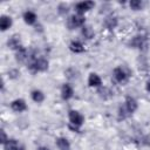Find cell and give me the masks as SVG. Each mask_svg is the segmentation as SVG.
<instances>
[{
	"instance_id": "15",
	"label": "cell",
	"mask_w": 150,
	"mask_h": 150,
	"mask_svg": "<svg viewBox=\"0 0 150 150\" xmlns=\"http://www.w3.org/2000/svg\"><path fill=\"white\" fill-rule=\"evenodd\" d=\"M69 49L75 54H80L84 52V46L80 41H71L69 43Z\"/></svg>"
},
{
	"instance_id": "4",
	"label": "cell",
	"mask_w": 150,
	"mask_h": 150,
	"mask_svg": "<svg viewBox=\"0 0 150 150\" xmlns=\"http://www.w3.org/2000/svg\"><path fill=\"white\" fill-rule=\"evenodd\" d=\"M112 75H114V79L118 82V83H124L128 81V74L127 71L122 68V67H116L112 71Z\"/></svg>"
},
{
	"instance_id": "10",
	"label": "cell",
	"mask_w": 150,
	"mask_h": 150,
	"mask_svg": "<svg viewBox=\"0 0 150 150\" xmlns=\"http://www.w3.org/2000/svg\"><path fill=\"white\" fill-rule=\"evenodd\" d=\"M27 59H29V54L27 52V49L25 47H20L18 50H15V60L19 62V63H22L25 62Z\"/></svg>"
},
{
	"instance_id": "22",
	"label": "cell",
	"mask_w": 150,
	"mask_h": 150,
	"mask_svg": "<svg viewBox=\"0 0 150 150\" xmlns=\"http://www.w3.org/2000/svg\"><path fill=\"white\" fill-rule=\"evenodd\" d=\"M8 75H9L11 79H16V77L20 76V71H19L18 69H11V70L8 71Z\"/></svg>"
},
{
	"instance_id": "20",
	"label": "cell",
	"mask_w": 150,
	"mask_h": 150,
	"mask_svg": "<svg viewBox=\"0 0 150 150\" xmlns=\"http://www.w3.org/2000/svg\"><path fill=\"white\" fill-rule=\"evenodd\" d=\"M143 1H141V0H131L130 2H129V6H130V8L132 9V11H141L142 8H143Z\"/></svg>"
},
{
	"instance_id": "14",
	"label": "cell",
	"mask_w": 150,
	"mask_h": 150,
	"mask_svg": "<svg viewBox=\"0 0 150 150\" xmlns=\"http://www.w3.org/2000/svg\"><path fill=\"white\" fill-rule=\"evenodd\" d=\"M144 45H145V38L142 35H137L132 38V40L130 41V46L132 48H142Z\"/></svg>"
},
{
	"instance_id": "21",
	"label": "cell",
	"mask_w": 150,
	"mask_h": 150,
	"mask_svg": "<svg viewBox=\"0 0 150 150\" xmlns=\"http://www.w3.org/2000/svg\"><path fill=\"white\" fill-rule=\"evenodd\" d=\"M68 11H69L68 5H66V4H60L59 5V13L60 14H67Z\"/></svg>"
},
{
	"instance_id": "3",
	"label": "cell",
	"mask_w": 150,
	"mask_h": 150,
	"mask_svg": "<svg viewBox=\"0 0 150 150\" xmlns=\"http://www.w3.org/2000/svg\"><path fill=\"white\" fill-rule=\"evenodd\" d=\"M94 6H95V2L94 1H81V2H77L75 5V9H76V13L77 14L84 15V13L88 12V11H90Z\"/></svg>"
},
{
	"instance_id": "19",
	"label": "cell",
	"mask_w": 150,
	"mask_h": 150,
	"mask_svg": "<svg viewBox=\"0 0 150 150\" xmlns=\"http://www.w3.org/2000/svg\"><path fill=\"white\" fill-rule=\"evenodd\" d=\"M82 35L86 39H93L95 33H94V30H93V28L90 26H83L82 27Z\"/></svg>"
},
{
	"instance_id": "23",
	"label": "cell",
	"mask_w": 150,
	"mask_h": 150,
	"mask_svg": "<svg viewBox=\"0 0 150 150\" xmlns=\"http://www.w3.org/2000/svg\"><path fill=\"white\" fill-rule=\"evenodd\" d=\"M1 135H2V138H1V143H2V144H5V143L8 141V137L6 136V132H5V130H4V129L1 130Z\"/></svg>"
},
{
	"instance_id": "9",
	"label": "cell",
	"mask_w": 150,
	"mask_h": 150,
	"mask_svg": "<svg viewBox=\"0 0 150 150\" xmlns=\"http://www.w3.org/2000/svg\"><path fill=\"white\" fill-rule=\"evenodd\" d=\"M73 95H74L73 87L70 84H68V83H64L62 86V88H61V97H62V100L68 101V100H70L73 97Z\"/></svg>"
},
{
	"instance_id": "11",
	"label": "cell",
	"mask_w": 150,
	"mask_h": 150,
	"mask_svg": "<svg viewBox=\"0 0 150 150\" xmlns=\"http://www.w3.org/2000/svg\"><path fill=\"white\" fill-rule=\"evenodd\" d=\"M88 84H89V87L100 88L102 86V80L96 73H90L89 77H88Z\"/></svg>"
},
{
	"instance_id": "8",
	"label": "cell",
	"mask_w": 150,
	"mask_h": 150,
	"mask_svg": "<svg viewBox=\"0 0 150 150\" xmlns=\"http://www.w3.org/2000/svg\"><path fill=\"white\" fill-rule=\"evenodd\" d=\"M2 145L5 150H23L25 149L23 145H21L20 142L14 138H8V141Z\"/></svg>"
},
{
	"instance_id": "5",
	"label": "cell",
	"mask_w": 150,
	"mask_h": 150,
	"mask_svg": "<svg viewBox=\"0 0 150 150\" xmlns=\"http://www.w3.org/2000/svg\"><path fill=\"white\" fill-rule=\"evenodd\" d=\"M124 108H125L127 111L131 115V114H134V112L137 110V108H138V103H137V101H136L132 96H127L125 102H124Z\"/></svg>"
},
{
	"instance_id": "24",
	"label": "cell",
	"mask_w": 150,
	"mask_h": 150,
	"mask_svg": "<svg viewBox=\"0 0 150 150\" xmlns=\"http://www.w3.org/2000/svg\"><path fill=\"white\" fill-rule=\"evenodd\" d=\"M145 88H146V90H148V91L150 93V80H149V81L146 82V86H145Z\"/></svg>"
},
{
	"instance_id": "7",
	"label": "cell",
	"mask_w": 150,
	"mask_h": 150,
	"mask_svg": "<svg viewBox=\"0 0 150 150\" xmlns=\"http://www.w3.org/2000/svg\"><path fill=\"white\" fill-rule=\"evenodd\" d=\"M7 47L14 50H18L21 47V39L19 34H13L8 40H7Z\"/></svg>"
},
{
	"instance_id": "16",
	"label": "cell",
	"mask_w": 150,
	"mask_h": 150,
	"mask_svg": "<svg viewBox=\"0 0 150 150\" xmlns=\"http://www.w3.org/2000/svg\"><path fill=\"white\" fill-rule=\"evenodd\" d=\"M117 23H118V20H117V18L114 16V15H109V16H107V18L104 19V26H105L108 29H114V28H116Z\"/></svg>"
},
{
	"instance_id": "6",
	"label": "cell",
	"mask_w": 150,
	"mask_h": 150,
	"mask_svg": "<svg viewBox=\"0 0 150 150\" xmlns=\"http://www.w3.org/2000/svg\"><path fill=\"white\" fill-rule=\"evenodd\" d=\"M11 108H12V110L15 111V112H22V111L27 110V104H26L25 100H22V98H16V100L12 101Z\"/></svg>"
},
{
	"instance_id": "17",
	"label": "cell",
	"mask_w": 150,
	"mask_h": 150,
	"mask_svg": "<svg viewBox=\"0 0 150 150\" xmlns=\"http://www.w3.org/2000/svg\"><path fill=\"white\" fill-rule=\"evenodd\" d=\"M30 96H32V100H33L34 102H36V103H41V102L45 101V94H43L41 90H39V89L32 90Z\"/></svg>"
},
{
	"instance_id": "1",
	"label": "cell",
	"mask_w": 150,
	"mask_h": 150,
	"mask_svg": "<svg viewBox=\"0 0 150 150\" xmlns=\"http://www.w3.org/2000/svg\"><path fill=\"white\" fill-rule=\"evenodd\" d=\"M68 117H69V128L71 130H75V131H79L80 127L83 124L84 122V117L83 115H81L77 110H69V114H68Z\"/></svg>"
},
{
	"instance_id": "12",
	"label": "cell",
	"mask_w": 150,
	"mask_h": 150,
	"mask_svg": "<svg viewBox=\"0 0 150 150\" xmlns=\"http://www.w3.org/2000/svg\"><path fill=\"white\" fill-rule=\"evenodd\" d=\"M12 23H13V20L11 16H8V15H1L0 16V29L2 32L7 30L12 26Z\"/></svg>"
},
{
	"instance_id": "18",
	"label": "cell",
	"mask_w": 150,
	"mask_h": 150,
	"mask_svg": "<svg viewBox=\"0 0 150 150\" xmlns=\"http://www.w3.org/2000/svg\"><path fill=\"white\" fill-rule=\"evenodd\" d=\"M56 145L59 148V150H70V144L69 141L64 137H59L56 139Z\"/></svg>"
},
{
	"instance_id": "2",
	"label": "cell",
	"mask_w": 150,
	"mask_h": 150,
	"mask_svg": "<svg viewBox=\"0 0 150 150\" xmlns=\"http://www.w3.org/2000/svg\"><path fill=\"white\" fill-rule=\"evenodd\" d=\"M86 23V18L84 15H81V14H74V15H70L67 20V27L68 29H75L77 27H83Z\"/></svg>"
},
{
	"instance_id": "25",
	"label": "cell",
	"mask_w": 150,
	"mask_h": 150,
	"mask_svg": "<svg viewBox=\"0 0 150 150\" xmlns=\"http://www.w3.org/2000/svg\"><path fill=\"white\" fill-rule=\"evenodd\" d=\"M38 150H49V149H48L47 146H40V148H39Z\"/></svg>"
},
{
	"instance_id": "13",
	"label": "cell",
	"mask_w": 150,
	"mask_h": 150,
	"mask_svg": "<svg viewBox=\"0 0 150 150\" xmlns=\"http://www.w3.org/2000/svg\"><path fill=\"white\" fill-rule=\"evenodd\" d=\"M22 18H23V21L27 23V25H34L35 22H36V14L34 13V12H32V11H26L25 13H23V15H22Z\"/></svg>"
}]
</instances>
